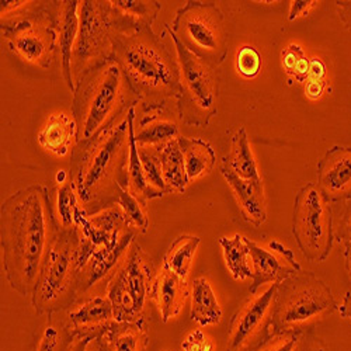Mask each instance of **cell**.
<instances>
[{"mask_svg": "<svg viewBox=\"0 0 351 351\" xmlns=\"http://www.w3.org/2000/svg\"><path fill=\"white\" fill-rule=\"evenodd\" d=\"M55 232L47 186L24 187L2 204L0 246L3 269L10 287L19 294L33 295Z\"/></svg>", "mask_w": 351, "mask_h": 351, "instance_id": "6da1fadb", "label": "cell"}, {"mask_svg": "<svg viewBox=\"0 0 351 351\" xmlns=\"http://www.w3.org/2000/svg\"><path fill=\"white\" fill-rule=\"evenodd\" d=\"M130 154L127 117L99 138L75 143L69 178L86 215L114 207L120 191L127 189L125 167Z\"/></svg>", "mask_w": 351, "mask_h": 351, "instance_id": "7a4b0ae2", "label": "cell"}, {"mask_svg": "<svg viewBox=\"0 0 351 351\" xmlns=\"http://www.w3.org/2000/svg\"><path fill=\"white\" fill-rule=\"evenodd\" d=\"M112 60L120 65L143 112L165 110L179 92V62L152 27L112 34Z\"/></svg>", "mask_w": 351, "mask_h": 351, "instance_id": "3957f363", "label": "cell"}, {"mask_svg": "<svg viewBox=\"0 0 351 351\" xmlns=\"http://www.w3.org/2000/svg\"><path fill=\"white\" fill-rule=\"evenodd\" d=\"M75 86L72 119L76 124V145L93 141L119 125L139 103L112 58L84 72Z\"/></svg>", "mask_w": 351, "mask_h": 351, "instance_id": "277c9868", "label": "cell"}, {"mask_svg": "<svg viewBox=\"0 0 351 351\" xmlns=\"http://www.w3.org/2000/svg\"><path fill=\"white\" fill-rule=\"evenodd\" d=\"M79 252L77 230L55 232L32 295L37 315L52 317L76 305L80 297Z\"/></svg>", "mask_w": 351, "mask_h": 351, "instance_id": "5b68a950", "label": "cell"}, {"mask_svg": "<svg viewBox=\"0 0 351 351\" xmlns=\"http://www.w3.org/2000/svg\"><path fill=\"white\" fill-rule=\"evenodd\" d=\"M330 287L311 271H298L277 287L269 325L276 330L304 332L336 312Z\"/></svg>", "mask_w": 351, "mask_h": 351, "instance_id": "8992f818", "label": "cell"}, {"mask_svg": "<svg viewBox=\"0 0 351 351\" xmlns=\"http://www.w3.org/2000/svg\"><path fill=\"white\" fill-rule=\"evenodd\" d=\"M165 28L210 66L217 69L226 60L229 37L225 16L215 3L190 0Z\"/></svg>", "mask_w": 351, "mask_h": 351, "instance_id": "52a82bcc", "label": "cell"}, {"mask_svg": "<svg viewBox=\"0 0 351 351\" xmlns=\"http://www.w3.org/2000/svg\"><path fill=\"white\" fill-rule=\"evenodd\" d=\"M179 62V92L176 106L186 125L206 128L218 111L219 77L215 68L191 53L169 33Z\"/></svg>", "mask_w": 351, "mask_h": 351, "instance_id": "ba28073f", "label": "cell"}, {"mask_svg": "<svg viewBox=\"0 0 351 351\" xmlns=\"http://www.w3.org/2000/svg\"><path fill=\"white\" fill-rule=\"evenodd\" d=\"M155 276L152 258L134 241L104 291L111 301L115 322L130 324L146 317L145 308L151 301Z\"/></svg>", "mask_w": 351, "mask_h": 351, "instance_id": "9c48e42d", "label": "cell"}, {"mask_svg": "<svg viewBox=\"0 0 351 351\" xmlns=\"http://www.w3.org/2000/svg\"><path fill=\"white\" fill-rule=\"evenodd\" d=\"M292 232L304 257L317 263L328 258L336 239L333 210L317 184L309 183L298 190Z\"/></svg>", "mask_w": 351, "mask_h": 351, "instance_id": "30bf717a", "label": "cell"}, {"mask_svg": "<svg viewBox=\"0 0 351 351\" xmlns=\"http://www.w3.org/2000/svg\"><path fill=\"white\" fill-rule=\"evenodd\" d=\"M2 36L14 55L41 69H48L58 53V32L51 5L2 20Z\"/></svg>", "mask_w": 351, "mask_h": 351, "instance_id": "8fae6325", "label": "cell"}, {"mask_svg": "<svg viewBox=\"0 0 351 351\" xmlns=\"http://www.w3.org/2000/svg\"><path fill=\"white\" fill-rule=\"evenodd\" d=\"M112 24L108 2L84 0L79 6V32L72 56L76 82L84 72L110 60L112 55Z\"/></svg>", "mask_w": 351, "mask_h": 351, "instance_id": "7c38bea8", "label": "cell"}, {"mask_svg": "<svg viewBox=\"0 0 351 351\" xmlns=\"http://www.w3.org/2000/svg\"><path fill=\"white\" fill-rule=\"evenodd\" d=\"M245 242L250 252L253 269V284L249 288L250 295L257 294L267 284H280L289 276L302 270L295 260L294 252L278 241L270 242L269 249L261 247L246 237Z\"/></svg>", "mask_w": 351, "mask_h": 351, "instance_id": "4fadbf2b", "label": "cell"}, {"mask_svg": "<svg viewBox=\"0 0 351 351\" xmlns=\"http://www.w3.org/2000/svg\"><path fill=\"white\" fill-rule=\"evenodd\" d=\"M278 284L269 285L265 291H258L257 294L250 295L249 300L232 315L229 322L228 347L226 351H241L270 320L274 298L277 294Z\"/></svg>", "mask_w": 351, "mask_h": 351, "instance_id": "5bb4252c", "label": "cell"}, {"mask_svg": "<svg viewBox=\"0 0 351 351\" xmlns=\"http://www.w3.org/2000/svg\"><path fill=\"white\" fill-rule=\"evenodd\" d=\"M130 230L136 229L119 206L110 207L95 215H83L77 222L80 239L89 243L95 250L114 249Z\"/></svg>", "mask_w": 351, "mask_h": 351, "instance_id": "9a60e30c", "label": "cell"}, {"mask_svg": "<svg viewBox=\"0 0 351 351\" xmlns=\"http://www.w3.org/2000/svg\"><path fill=\"white\" fill-rule=\"evenodd\" d=\"M317 187L330 202L351 198V148L333 146L319 160Z\"/></svg>", "mask_w": 351, "mask_h": 351, "instance_id": "2e32d148", "label": "cell"}, {"mask_svg": "<svg viewBox=\"0 0 351 351\" xmlns=\"http://www.w3.org/2000/svg\"><path fill=\"white\" fill-rule=\"evenodd\" d=\"M66 324L76 337H96L103 336L117 322L111 301L104 294L72 306Z\"/></svg>", "mask_w": 351, "mask_h": 351, "instance_id": "e0dca14e", "label": "cell"}, {"mask_svg": "<svg viewBox=\"0 0 351 351\" xmlns=\"http://www.w3.org/2000/svg\"><path fill=\"white\" fill-rule=\"evenodd\" d=\"M58 32V53L61 56L62 76L69 87L75 92V80L72 73V56L79 32V6L77 0H64V2H51Z\"/></svg>", "mask_w": 351, "mask_h": 351, "instance_id": "ac0fdd59", "label": "cell"}, {"mask_svg": "<svg viewBox=\"0 0 351 351\" xmlns=\"http://www.w3.org/2000/svg\"><path fill=\"white\" fill-rule=\"evenodd\" d=\"M114 33H135L155 23L162 5L156 0H108Z\"/></svg>", "mask_w": 351, "mask_h": 351, "instance_id": "d6986e66", "label": "cell"}, {"mask_svg": "<svg viewBox=\"0 0 351 351\" xmlns=\"http://www.w3.org/2000/svg\"><path fill=\"white\" fill-rule=\"evenodd\" d=\"M221 173L235 194L242 217L246 222L260 226L267 219L265 187L261 180H243L232 171L225 160L221 163Z\"/></svg>", "mask_w": 351, "mask_h": 351, "instance_id": "ffe728a7", "label": "cell"}, {"mask_svg": "<svg viewBox=\"0 0 351 351\" xmlns=\"http://www.w3.org/2000/svg\"><path fill=\"white\" fill-rule=\"evenodd\" d=\"M189 297L187 280L174 274L163 265L155 276L151 292V301L156 305L163 324L182 312Z\"/></svg>", "mask_w": 351, "mask_h": 351, "instance_id": "44dd1931", "label": "cell"}, {"mask_svg": "<svg viewBox=\"0 0 351 351\" xmlns=\"http://www.w3.org/2000/svg\"><path fill=\"white\" fill-rule=\"evenodd\" d=\"M49 208L56 230H77V222L86 213L80 207L71 178L65 183H56L53 189H49Z\"/></svg>", "mask_w": 351, "mask_h": 351, "instance_id": "7402d4cb", "label": "cell"}, {"mask_svg": "<svg viewBox=\"0 0 351 351\" xmlns=\"http://www.w3.org/2000/svg\"><path fill=\"white\" fill-rule=\"evenodd\" d=\"M134 134L136 145L142 148H158L180 136L178 124L165 119L163 110L143 112L138 125H135Z\"/></svg>", "mask_w": 351, "mask_h": 351, "instance_id": "603a6c76", "label": "cell"}, {"mask_svg": "<svg viewBox=\"0 0 351 351\" xmlns=\"http://www.w3.org/2000/svg\"><path fill=\"white\" fill-rule=\"evenodd\" d=\"M38 143L56 156H66L73 139L76 141V124L72 117L65 112L52 114L47 124L38 132Z\"/></svg>", "mask_w": 351, "mask_h": 351, "instance_id": "cb8c5ba5", "label": "cell"}, {"mask_svg": "<svg viewBox=\"0 0 351 351\" xmlns=\"http://www.w3.org/2000/svg\"><path fill=\"white\" fill-rule=\"evenodd\" d=\"M190 298V317L193 322L202 328L218 324L222 317V309L214 294L211 284L206 277H198L191 281Z\"/></svg>", "mask_w": 351, "mask_h": 351, "instance_id": "d4e9b609", "label": "cell"}, {"mask_svg": "<svg viewBox=\"0 0 351 351\" xmlns=\"http://www.w3.org/2000/svg\"><path fill=\"white\" fill-rule=\"evenodd\" d=\"M154 149L159 159L162 178L167 187V191L183 194L189 184V179L184 166V158L178 139L169 141Z\"/></svg>", "mask_w": 351, "mask_h": 351, "instance_id": "484cf974", "label": "cell"}, {"mask_svg": "<svg viewBox=\"0 0 351 351\" xmlns=\"http://www.w3.org/2000/svg\"><path fill=\"white\" fill-rule=\"evenodd\" d=\"M110 351H148L149 329L148 320L141 319L130 324L112 325L103 335Z\"/></svg>", "mask_w": 351, "mask_h": 351, "instance_id": "4316f807", "label": "cell"}, {"mask_svg": "<svg viewBox=\"0 0 351 351\" xmlns=\"http://www.w3.org/2000/svg\"><path fill=\"white\" fill-rule=\"evenodd\" d=\"M178 142L184 158L189 183L213 171L217 162V155L207 141L180 135Z\"/></svg>", "mask_w": 351, "mask_h": 351, "instance_id": "83f0119b", "label": "cell"}, {"mask_svg": "<svg viewBox=\"0 0 351 351\" xmlns=\"http://www.w3.org/2000/svg\"><path fill=\"white\" fill-rule=\"evenodd\" d=\"M232 171L243 180H261L246 130L242 127L232 138L230 154L223 159Z\"/></svg>", "mask_w": 351, "mask_h": 351, "instance_id": "f1b7e54d", "label": "cell"}, {"mask_svg": "<svg viewBox=\"0 0 351 351\" xmlns=\"http://www.w3.org/2000/svg\"><path fill=\"white\" fill-rule=\"evenodd\" d=\"M218 242L222 247L226 267L229 269L232 277L235 280H246L253 277L252 257L247 243L245 242V237L237 233L232 238L222 237Z\"/></svg>", "mask_w": 351, "mask_h": 351, "instance_id": "f546056e", "label": "cell"}, {"mask_svg": "<svg viewBox=\"0 0 351 351\" xmlns=\"http://www.w3.org/2000/svg\"><path fill=\"white\" fill-rule=\"evenodd\" d=\"M199 243L201 239L198 237L180 235L179 238H176L165 254L163 265L174 274H178L183 280H187L194 254Z\"/></svg>", "mask_w": 351, "mask_h": 351, "instance_id": "4dcf8cb0", "label": "cell"}, {"mask_svg": "<svg viewBox=\"0 0 351 351\" xmlns=\"http://www.w3.org/2000/svg\"><path fill=\"white\" fill-rule=\"evenodd\" d=\"M306 333L292 330H276L269 324L261 339L249 351H302Z\"/></svg>", "mask_w": 351, "mask_h": 351, "instance_id": "1f68e13d", "label": "cell"}, {"mask_svg": "<svg viewBox=\"0 0 351 351\" xmlns=\"http://www.w3.org/2000/svg\"><path fill=\"white\" fill-rule=\"evenodd\" d=\"M76 336L65 322H53L48 317V324L43 328L34 351H68L75 343Z\"/></svg>", "mask_w": 351, "mask_h": 351, "instance_id": "d6a6232c", "label": "cell"}, {"mask_svg": "<svg viewBox=\"0 0 351 351\" xmlns=\"http://www.w3.org/2000/svg\"><path fill=\"white\" fill-rule=\"evenodd\" d=\"M115 206H119L131 225L141 233H146L149 228V218L148 211H146V202L141 198L135 197L127 189L120 191L119 199H117Z\"/></svg>", "mask_w": 351, "mask_h": 351, "instance_id": "836d02e7", "label": "cell"}, {"mask_svg": "<svg viewBox=\"0 0 351 351\" xmlns=\"http://www.w3.org/2000/svg\"><path fill=\"white\" fill-rule=\"evenodd\" d=\"M282 68L285 73L298 83H306L309 77L311 60L305 55L304 49L300 45L291 44L281 53Z\"/></svg>", "mask_w": 351, "mask_h": 351, "instance_id": "e575fe53", "label": "cell"}, {"mask_svg": "<svg viewBox=\"0 0 351 351\" xmlns=\"http://www.w3.org/2000/svg\"><path fill=\"white\" fill-rule=\"evenodd\" d=\"M138 152H139V158H141V162L143 166L146 182H148L149 187L155 193H158L160 197H163L169 191H167V187L162 178V170H160L159 159L155 154V149L154 148H142V146H138Z\"/></svg>", "mask_w": 351, "mask_h": 351, "instance_id": "d590c367", "label": "cell"}, {"mask_svg": "<svg viewBox=\"0 0 351 351\" xmlns=\"http://www.w3.org/2000/svg\"><path fill=\"white\" fill-rule=\"evenodd\" d=\"M263 61L261 55L254 47H242L237 55L238 72L246 79H253L260 73Z\"/></svg>", "mask_w": 351, "mask_h": 351, "instance_id": "8d00e7d4", "label": "cell"}, {"mask_svg": "<svg viewBox=\"0 0 351 351\" xmlns=\"http://www.w3.org/2000/svg\"><path fill=\"white\" fill-rule=\"evenodd\" d=\"M215 344L201 329L191 332L182 343V351H214Z\"/></svg>", "mask_w": 351, "mask_h": 351, "instance_id": "74e56055", "label": "cell"}, {"mask_svg": "<svg viewBox=\"0 0 351 351\" xmlns=\"http://www.w3.org/2000/svg\"><path fill=\"white\" fill-rule=\"evenodd\" d=\"M335 237L343 246H351V198L347 199L343 217L335 229Z\"/></svg>", "mask_w": 351, "mask_h": 351, "instance_id": "f35d334b", "label": "cell"}, {"mask_svg": "<svg viewBox=\"0 0 351 351\" xmlns=\"http://www.w3.org/2000/svg\"><path fill=\"white\" fill-rule=\"evenodd\" d=\"M328 87L326 80H306L305 83V95L311 100H317L324 96Z\"/></svg>", "mask_w": 351, "mask_h": 351, "instance_id": "ab89813d", "label": "cell"}, {"mask_svg": "<svg viewBox=\"0 0 351 351\" xmlns=\"http://www.w3.org/2000/svg\"><path fill=\"white\" fill-rule=\"evenodd\" d=\"M315 2H306V0H294V2H291V8H289V14H288V20L292 21L295 20L301 16H305L309 9L313 6Z\"/></svg>", "mask_w": 351, "mask_h": 351, "instance_id": "60d3db41", "label": "cell"}, {"mask_svg": "<svg viewBox=\"0 0 351 351\" xmlns=\"http://www.w3.org/2000/svg\"><path fill=\"white\" fill-rule=\"evenodd\" d=\"M326 65L320 58H312L308 80H326Z\"/></svg>", "mask_w": 351, "mask_h": 351, "instance_id": "b9f144b4", "label": "cell"}, {"mask_svg": "<svg viewBox=\"0 0 351 351\" xmlns=\"http://www.w3.org/2000/svg\"><path fill=\"white\" fill-rule=\"evenodd\" d=\"M86 351H110V348L103 336H96L92 337L89 344H87Z\"/></svg>", "mask_w": 351, "mask_h": 351, "instance_id": "7bdbcfd3", "label": "cell"}, {"mask_svg": "<svg viewBox=\"0 0 351 351\" xmlns=\"http://www.w3.org/2000/svg\"><path fill=\"white\" fill-rule=\"evenodd\" d=\"M336 3L341 9V13H340L341 20L351 30V2H336Z\"/></svg>", "mask_w": 351, "mask_h": 351, "instance_id": "ee69618b", "label": "cell"}, {"mask_svg": "<svg viewBox=\"0 0 351 351\" xmlns=\"http://www.w3.org/2000/svg\"><path fill=\"white\" fill-rule=\"evenodd\" d=\"M27 3H30V2H8V0H5L3 2L2 0V17L10 14L13 10H16L19 8H23Z\"/></svg>", "mask_w": 351, "mask_h": 351, "instance_id": "f6af8a7d", "label": "cell"}, {"mask_svg": "<svg viewBox=\"0 0 351 351\" xmlns=\"http://www.w3.org/2000/svg\"><path fill=\"white\" fill-rule=\"evenodd\" d=\"M339 312L351 322V292H347L343 305L339 308Z\"/></svg>", "mask_w": 351, "mask_h": 351, "instance_id": "bcb514c9", "label": "cell"}, {"mask_svg": "<svg viewBox=\"0 0 351 351\" xmlns=\"http://www.w3.org/2000/svg\"><path fill=\"white\" fill-rule=\"evenodd\" d=\"M92 340V337H76L75 343L72 344V347L68 351H86L87 344Z\"/></svg>", "mask_w": 351, "mask_h": 351, "instance_id": "7dc6e473", "label": "cell"}, {"mask_svg": "<svg viewBox=\"0 0 351 351\" xmlns=\"http://www.w3.org/2000/svg\"><path fill=\"white\" fill-rule=\"evenodd\" d=\"M302 351H328V348L324 343H320L319 340L313 339V341H311L309 344H304Z\"/></svg>", "mask_w": 351, "mask_h": 351, "instance_id": "c3c4849f", "label": "cell"}, {"mask_svg": "<svg viewBox=\"0 0 351 351\" xmlns=\"http://www.w3.org/2000/svg\"><path fill=\"white\" fill-rule=\"evenodd\" d=\"M344 247V260H346V267L350 274L351 280V246H343Z\"/></svg>", "mask_w": 351, "mask_h": 351, "instance_id": "681fc988", "label": "cell"}]
</instances>
